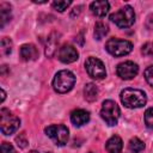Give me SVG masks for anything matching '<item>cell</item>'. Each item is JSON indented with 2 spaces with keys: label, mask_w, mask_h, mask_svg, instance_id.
I'll list each match as a JSON object with an SVG mask.
<instances>
[{
  "label": "cell",
  "mask_w": 153,
  "mask_h": 153,
  "mask_svg": "<svg viewBox=\"0 0 153 153\" xmlns=\"http://www.w3.org/2000/svg\"><path fill=\"white\" fill-rule=\"evenodd\" d=\"M121 102L126 108L129 109H137L142 108L147 103V96L142 90L137 88H124L121 91L120 94Z\"/></svg>",
  "instance_id": "cell-1"
},
{
  "label": "cell",
  "mask_w": 153,
  "mask_h": 153,
  "mask_svg": "<svg viewBox=\"0 0 153 153\" xmlns=\"http://www.w3.org/2000/svg\"><path fill=\"white\" fill-rule=\"evenodd\" d=\"M75 84V75L68 71L62 69L57 72L53 79V88L57 93H67L69 92Z\"/></svg>",
  "instance_id": "cell-2"
},
{
  "label": "cell",
  "mask_w": 153,
  "mask_h": 153,
  "mask_svg": "<svg viewBox=\"0 0 153 153\" xmlns=\"http://www.w3.org/2000/svg\"><path fill=\"white\" fill-rule=\"evenodd\" d=\"M110 20L118 27L126 29L134 24L135 22V12L131 6L127 5L120 8L117 12L110 14Z\"/></svg>",
  "instance_id": "cell-3"
},
{
  "label": "cell",
  "mask_w": 153,
  "mask_h": 153,
  "mask_svg": "<svg viewBox=\"0 0 153 153\" xmlns=\"http://www.w3.org/2000/svg\"><path fill=\"white\" fill-rule=\"evenodd\" d=\"M20 126V120L13 115L8 109L2 108L0 110V129L4 135H11Z\"/></svg>",
  "instance_id": "cell-4"
},
{
  "label": "cell",
  "mask_w": 153,
  "mask_h": 153,
  "mask_svg": "<svg viewBox=\"0 0 153 153\" xmlns=\"http://www.w3.org/2000/svg\"><path fill=\"white\" fill-rule=\"evenodd\" d=\"M105 49L112 56L120 57V56L128 55L133 50V44H131V42H129L127 39L110 38L105 43Z\"/></svg>",
  "instance_id": "cell-5"
},
{
  "label": "cell",
  "mask_w": 153,
  "mask_h": 153,
  "mask_svg": "<svg viewBox=\"0 0 153 153\" xmlns=\"http://www.w3.org/2000/svg\"><path fill=\"white\" fill-rule=\"evenodd\" d=\"M120 115H121V111H120V108L116 104V102H114L111 99L103 102L102 109H100V117L105 121V123L108 126H111V127L116 126L117 121L120 118Z\"/></svg>",
  "instance_id": "cell-6"
},
{
  "label": "cell",
  "mask_w": 153,
  "mask_h": 153,
  "mask_svg": "<svg viewBox=\"0 0 153 153\" xmlns=\"http://www.w3.org/2000/svg\"><path fill=\"white\" fill-rule=\"evenodd\" d=\"M45 134L56 146H65L69 139L68 128L63 124H51L45 128Z\"/></svg>",
  "instance_id": "cell-7"
},
{
  "label": "cell",
  "mask_w": 153,
  "mask_h": 153,
  "mask_svg": "<svg viewBox=\"0 0 153 153\" xmlns=\"http://www.w3.org/2000/svg\"><path fill=\"white\" fill-rule=\"evenodd\" d=\"M85 69L87 72V74L96 80H102L106 76V71H105V66L104 63L97 59V57H88L85 61Z\"/></svg>",
  "instance_id": "cell-8"
},
{
  "label": "cell",
  "mask_w": 153,
  "mask_h": 153,
  "mask_svg": "<svg viewBox=\"0 0 153 153\" xmlns=\"http://www.w3.org/2000/svg\"><path fill=\"white\" fill-rule=\"evenodd\" d=\"M116 72H117V75L121 79L130 80V79H133V78H135L137 75L139 66L133 61H124V62H121L117 66Z\"/></svg>",
  "instance_id": "cell-9"
},
{
  "label": "cell",
  "mask_w": 153,
  "mask_h": 153,
  "mask_svg": "<svg viewBox=\"0 0 153 153\" xmlns=\"http://www.w3.org/2000/svg\"><path fill=\"white\" fill-rule=\"evenodd\" d=\"M57 57L63 63H72V62H74V61L78 60L79 53H78V50L73 45L66 44L62 48H60L59 54H57Z\"/></svg>",
  "instance_id": "cell-10"
},
{
  "label": "cell",
  "mask_w": 153,
  "mask_h": 153,
  "mask_svg": "<svg viewBox=\"0 0 153 153\" xmlns=\"http://www.w3.org/2000/svg\"><path fill=\"white\" fill-rule=\"evenodd\" d=\"M71 121L74 126L76 127H81L84 124H86L90 121V112L84 110V109H76L73 110L71 114Z\"/></svg>",
  "instance_id": "cell-11"
},
{
  "label": "cell",
  "mask_w": 153,
  "mask_h": 153,
  "mask_svg": "<svg viewBox=\"0 0 153 153\" xmlns=\"http://www.w3.org/2000/svg\"><path fill=\"white\" fill-rule=\"evenodd\" d=\"M59 41H60V33L56 32V31H53L48 36L47 44H45V56L51 57L55 54L56 48H57V44H59Z\"/></svg>",
  "instance_id": "cell-12"
},
{
  "label": "cell",
  "mask_w": 153,
  "mask_h": 153,
  "mask_svg": "<svg viewBox=\"0 0 153 153\" xmlns=\"http://www.w3.org/2000/svg\"><path fill=\"white\" fill-rule=\"evenodd\" d=\"M91 12L97 17H105L110 10V4L108 1H93L90 5Z\"/></svg>",
  "instance_id": "cell-13"
},
{
  "label": "cell",
  "mask_w": 153,
  "mask_h": 153,
  "mask_svg": "<svg viewBox=\"0 0 153 153\" xmlns=\"http://www.w3.org/2000/svg\"><path fill=\"white\" fill-rule=\"evenodd\" d=\"M20 57L24 61H33L38 57V49L33 44H23L20 47Z\"/></svg>",
  "instance_id": "cell-14"
},
{
  "label": "cell",
  "mask_w": 153,
  "mask_h": 153,
  "mask_svg": "<svg viewBox=\"0 0 153 153\" xmlns=\"http://www.w3.org/2000/svg\"><path fill=\"white\" fill-rule=\"evenodd\" d=\"M105 148L108 153H121L123 148V142L122 139L118 135H112L105 143Z\"/></svg>",
  "instance_id": "cell-15"
},
{
  "label": "cell",
  "mask_w": 153,
  "mask_h": 153,
  "mask_svg": "<svg viewBox=\"0 0 153 153\" xmlns=\"http://www.w3.org/2000/svg\"><path fill=\"white\" fill-rule=\"evenodd\" d=\"M84 97L87 102H94L98 98V88L93 82H88L84 87Z\"/></svg>",
  "instance_id": "cell-16"
},
{
  "label": "cell",
  "mask_w": 153,
  "mask_h": 153,
  "mask_svg": "<svg viewBox=\"0 0 153 153\" xmlns=\"http://www.w3.org/2000/svg\"><path fill=\"white\" fill-rule=\"evenodd\" d=\"M11 18V5L7 2H1L0 4V22H1V27L5 26V24L10 20Z\"/></svg>",
  "instance_id": "cell-17"
},
{
  "label": "cell",
  "mask_w": 153,
  "mask_h": 153,
  "mask_svg": "<svg viewBox=\"0 0 153 153\" xmlns=\"http://www.w3.org/2000/svg\"><path fill=\"white\" fill-rule=\"evenodd\" d=\"M128 148H129L130 152L140 153V152H142L145 149V143L139 137H133V139H130V141L128 143Z\"/></svg>",
  "instance_id": "cell-18"
},
{
  "label": "cell",
  "mask_w": 153,
  "mask_h": 153,
  "mask_svg": "<svg viewBox=\"0 0 153 153\" xmlns=\"http://www.w3.org/2000/svg\"><path fill=\"white\" fill-rule=\"evenodd\" d=\"M108 31H109V27L105 23H103V22L96 23V25H94V37H96V39H102L108 33Z\"/></svg>",
  "instance_id": "cell-19"
},
{
  "label": "cell",
  "mask_w": 153,
  "mask_h": 153,
  "mask_svg": "<svg viewBox=\"0 0 153 153\" xmlns=\"http://www.w3.org/2000/svg\"><path fill=\"white\" fill-rule=\"evenodd\" d=\"M1 51L4 55H8L12 51V41L8 37L1 38Z\"/></svg>",
  "instance_id": "cell-20"
},
{
  "label": "cell",
  "mask_w": 153,
  "mask_h": 153,
  "mask_svg": "<svg viewBox=\"0 0 153 153\" xmlns=\"http://www.w3.org/2000/svg\"><path fill=\"white\" fill-rule=\"evenodd\" d=\"M145 124L147 128L153 129V108H149L145 112Z\"/></svg>",
  "instance_id": "cell-21"
},
{
  "label": "cell",
  "mask_w": 153,
  "mask_h": 153,
  "mask_svg": "<svg viewBox=\"0 0 153 153\" xmlns=\"http://www.w3.org/2000/svg\"><path fill=\"white\" fill-rule=\"evenodd\" d=\"M72 4V1H54L51 5L54 7V10H56L57 12H63L65 10L68 8V6Z\"/></svg>",
  "instance_id": "cell-22"
},
{
  "label": "cell",
  "mask_w": 153,
  "mask_h": 153,
  "mask_svg": "<svg viewBox=\"0 0 153 153\" xmlns=\"http://www.w3.org/2000/svg\"><path fill=\"white\" fill-rule=\"evenodd\" d=\"M141 53L147 57H153V42H147L142 45Z\"/></svg>",
  "instance_id": "cell-23"
},
{
  "label": "cell",
  "mask_w": 153,
  "mask_h": 153,
  "mask_svg": "<svg viewBox=\"0 0 153 153\" xmlns=\"http://www.w3.org/2000/svg\"><path fill=\"white\" fill-rule=\"evenodd\" d=\"M145 79H146V81L151 85V86H153V66H149V67H147L146 69H145Z\"/></svg>",
  "instance_id": "cell-24"
},
{
  "label": "cell",
  "mask_w": 153,
  "mask_h": 153,
  "mask_svg": "<svg viewBox=\"0 0 153 153\" xmlns=\"http://www.w3.org/2000/svg\"><path fill=\"white\" fill-rule=\"evenodd\" d=\"M1 153H16V149L11 143L2 142L1 143Z\"/></svg>",
  "instance_id": "cell-25"
},
{
  "label": "cell",
  "mask_w": 153,
  "mask_h": 153,
  "mask_svg": "<svg viewBox=\"0 0 153 153\" xmlns=\"http://www.w3.org/2000/svg\"><path fill=\"white\" fill-rule=\"evenodd\" d=\"M5 97H6V92L4 91V88H1V102L5 100Z\"/></svg>",
  "instance_id": "cell-26"
},
{
  "label": "cell",
  "mask_w": 153,
  "mask_h": 153,
  "mask_svg": "<svg viewBox=\"0 0 153 153\" xmlns=\"http://www.w3.org/2000/svg\"><path fill=\"white\" fill-rule=\"evenodd\" d=\"M29 153H51V152H39V151H30Z\"/></svg>",
  "instance_id": "cell-27"
}]
</instances>
